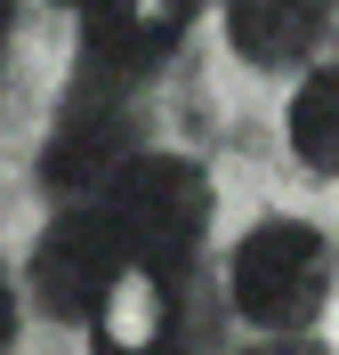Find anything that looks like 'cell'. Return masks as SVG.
<instances>
[{"mask_svg":"<svg viewBox=\"0 0 339 355\" xmlns=\"http://www.w3.org/2000/svg\"><path fill=\"white\" fill-rule=\"evenodd\" d=\"M331 275H339V250L323 243V226L307 218H267L250 226L234 259H226V291H234V315L267 339H299L307 323L323 315L331 299Z\"/></svg>","mask_w":339,"mask_h":355,"instance_id":"cell-1","label":"cell"},{"mask_svg":"<svg viewBox=\"0 0 339 355\" xmlns=\"http://www.w3.org/2000/svg\"><path fill=\"white\" fill-rule=\"evenodd\" d=\"M105 218H113L130 259L178 275L194 259V243H202V226H210V178L186 154H137L121 170V186L105 194Z\"/></svg>","mask_w":339,"mask_h":355,"instance_id":"cell-2","label":"cell"},{"mask_svg":"<svg viewBox=\"0 0 339 355\" xmlns=\"http://www.w3.org/2000/svg\"><path fill=\"white\" fill-rule=\"evenodd\" d=\"M137 162V130H130V105L113 97L105 81H89L57 113L49 130V154H41V178L65 210H105V194L121 186V170Z\"/></svg>","mask_w":339,"mask_h":355,"instance_id":"cell-3","label":"cell"},{"mask_svg":"<svg viewBox=\"0 0 339 355\" xmlns=\"http://www.w3.org/2000/svg\"><path fill=\"white\" fill-rule=\"evenodd\" d=\"M121 234H113L105 210H57V226L41 234V250H33V299H41L49 315H65V323H89L97 299H105V283L121 275Z\"/></svg>","mask_w":339,"mask_h":355,"instance_id":"cell-4","label":"cell"},{"mask_svg":"<svg viewBox=\"0 0 339 355\" xmlns=\"http://www.w3.org/2000/svg\"><path fill=\"white\" fill-rule=\"evenodd\" d=\"M194 0H89L81 8V57H89V81H137L146 65H162L178 49V24Z\"/></svg>","mask_w":339,"mask_h":355,"instance_id":"cell-5","label":"cell"},{"mask_svg":"<svg viewBox=\"0 0 339 355\" xmlns=\"http://www.w3.org/2000/svg\"><path fill=\"white\" fill-rule=\"evenodd\" d=\"M97 355H170L178 347V275L146 259H121V275L105 283L89 315Z\"/></svg>","mask_w":339,"mask_h":355,"instance_id":"cell-6","label":"cell"},{"mask_svg":"<svg viewBox=\"0 0 339 355\" xmlns=\"http://www.w3.org/2000/svg\"><path fill=\"white\" fill-rule=\"evenodd\" d=\"M323 0H226V41L243 65H291L315 49Z\"/></svg>","mask_w":339,"mask_h":355,"instance_id":"cell-7","label":"cell"},{"mask_svg":"<svg viewBox=\"0 0 339 355\" xmlns=\"http://www.w3.org/2000/svg\"><path fill=\"white\" fill-rule=\"evenodd\" d=\"M291 154L315 178H339V65L299 81V97H291Z\"/></svg>","mask_w":339,"mask_h":355,"instance_id":"cell-8","label":"cell"},{"mask_svg":"<svg viewBox=\"0 0 339 355\" xmlns=\"http://www.w3.org/2000/svg\"><path fill=\"white\" fill-rule=\"evenodd\" d=\"M8 339H17V291H8V275H0V355H8Z\"/></svg>","mask_w":339,"mask_h":355,"instance_id":"cell-9","label":"cell"},{"mask_svg":"<svg viewBox=\"0 0 339 355\" xmlns=\"http://www.w3.org/2000/svg\"><path fill=\"white\" fill-rule=\"evenodd\" d=\"M250 355H331V347H307V339H267V347H250Z\"/></svg>","mask_w":339,"mask_h":355,"instance_id":"cell-10","label":"cell"},{"mask_svg":"<svg viewBox=\"0 0 339 355\" xmlns=\"http://www.w3.org/2000/svg\"><path fill=\"white\" fill-rule=\"evenodd\" d=\"M0 33H8V0H0Z\"/></svg>","mask_w":339,"mask_h":355,"instance_id":"cell-11","label":"cell"},{"mask_svg":"<svg viewBox=\"0 0 339 355\" xmlns=\"http://www.w3.org/2000/svg\"><path fill=\"white\" fill-rule=\"evenodd\" d=\"M73 8H89V0H73Z\"/></svg>","mask_w":339,"mask_h":355,"instance_id":"cell-12","label":"cell"}]
</instances>
